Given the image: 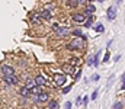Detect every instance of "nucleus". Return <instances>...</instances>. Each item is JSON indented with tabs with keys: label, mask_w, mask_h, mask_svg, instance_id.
Segmentation results:
<instances>
[{
	"label": "nucleus",
	"mask_w": 125,
	"mask_h": 109,
	"mask_svg": "<svg viewBox=\"0 0 125 109\" xmlns=\"http://www.w3.org/2000/svg\"><path fill=\"white\" fill-rule=\"evenodd\" d=\"M83 47H84V39L83 38H76V39H73L68 45H67V48H68V51H76V50H83Z\"/></svg>",
	"instance_id": "f257e3e1"
},
{
	"label": "nucleus",
	"mask_w": 125,
	"mask_h": 109,
	"mask_svg": "<svg viewBox=\"0 0 125 109\" xmlns=\"http://www.w3.org/2000/svg\"><path fill=\"white\" fill-rule=\"evenodd\" d=\"M65 81H67V76L64 73H55L54 74V83H55V86L61 87V86L65 84Z\"/></svg>",
	"instance_id": "f03ea898"
},
{
	"label": "nucleus",
	"mask_w": 125,
	"mask_h": 109,
	"mask_svg": "<svg viewBox=\"0 0 125 109\" xmlns=\"http://www.w3.org/2000/svg\"><path fill=\"white\" fill-rule=\"evenodd\" d=\"M3 81L6 84H9V86H15V84L19 83V79L15 74H12V76H3Z\"/></svg>",
	"instance_id": "7ed1b4c3"
},
{
	"label": "nucleus",
	"mask_w": 125,
	"mask_h": 109,
	"mask_svg": "<svg viewBox=\"0 0 125 109\" xmlns=\"http://www.w3.org/2000/svg\"><path fill=\"white\" fill-rule=\"evenodd\" d=\"M12 74H15V69L13 67L6 66V64L1 66V76H12Z\"/></svg>",
	"instance_id": "20e7f679"
},
{
	"label": "nucleus",
	"mask_w": 125,
	"mask_h": 109,
	"mask_svg": "<svg viewBox=\"0 0 125 109\" xmlns=\"http://www.w3.org/2000/svg\"><path fill=\"white\" fill-rule=\"evenodd\" d=\"M73 20L76 23H84L86 22V15L84 13H74L73 15Z\"/></svg>",
	"instance_id": "39448f33"
},
{
	"label": "nucleus",
	"mask_w": 125,
	"mask_h": 109,
	"mask_svg": "<svg viewBox=\"0 0 125 109\" xmlns=\"http://www.w3.org/2000/svg\"><path fill=\"white\" fill-rule=\"evenodd\" d=\"M35 100L36 102H48L50 100V95L48 93H45V92H42V93H39V95H36V98H35Z\"/></svg>",
	"instance_id": "423d86ee"
},
{
	"label": "nucleus",
	"mask_w": 125,
	"mask_h": 109,
	"mask_svg": "<svg viewBox=\"0 0 125 109\" xmlns=\"http://www.w3.org/2000/svg\"><path fill=\"white\" fill-rule=\"evenodd\" d=\"M68 32H70V31H68L67 26H58V28L55 29V34L58 36H65V35H68Z\"/></svg>",
	"instance_id": "0eeeda50"
},
{
	"label": "nucleus",
	"mask_w": 125,
	"mask_h": 109,
	"mask_svg": "<svg viewBox=\"0 0 125 109\" xmlns=\"http://www.w3.org/2000/svg\"><path fill=\"white\" fill-rule=\"evenodd\" d=\"M115 18H116V7L115 6H111L108 9V19L109 20H114Z\"/></svg>",
	"instance_id": "6e6552de"
},
{
	"label": "nucleus",
	"mask_w": 125,
	"mask_h": 109,
	"mask_svg": "<svg viewBox=\"0 0 125 109\" xmlns=\"http://www.w3.org/2000/svg\"><path fill=\"white\" fill-rule=\"evenodd\" d=\"M39 15H41V16H42V19H45V20H51V18H52V12H51V10H48V9H44Z\"/></svg>",
	"instance_id": "1a4fd4ad"
},
{
	"label": "nucleus",
	"mask_w": 125,
	"mask_h": 109,
	"mask_svg": "<svg viewBox=\"0 0 125 109\" xmlns=\"http://www.w3.org/2000/svg\"><path fill=\"white\" fill-rule=\"evenodd\" d=\"M19 93H21V96H23V98H29L32 95V90L29 87H26V86H23L21 90H19Z\"/></svg>",
	"instance_id": "9d476101"
},
{
	"label": "nucleus",
	"mask_w": 125,
	"mask_h": 109,
	"mask_svg": "<svg viewBox=\"0 0 125 109\" xmlns=\"http://www.w3.org/2000/svg\"><path fill=\"white\" fill-rule=\"evenodd\" d=\"M94 12H96L94 4H92V3H87V4H86V7H84V13H86V15H93Z\"/></svg>",
	"instance_id": "9b49d317"
},
{
	"label": "nucleus",
	"mask_w": 125,
	"mask_h": 109,
	"mask_svg": "<svg viewBox=\"0 0 125 109\" xmlns=\"http://www.w3.org/2000/svg\"><path fill=\"white\" fill-rule=\"evenodd\" d=\"M35 80H36V84H39V86H45V84H47L45 77H44V76H41V74H38V76L35 77Z\"/></svg>",
	"instance_id": "f8f14e48"
},
{
	"label": "nucleus",
	"mask_w": 125,
	"mask_h": 109,
	"mask_svg": "<svg viewBox=\"0 0 125 109\" xmlns=\"http://www.w3.org/2000/svg\"><path fill=\"white\" fill-rule=\"evenodd\" d=\"M25 86H26V87H29V89L32 90V89L36 86V80H35V79H28V80H26V83H25Z\"/></svg>",
	"instance_id": "ddd939ff"
},
{
	"label": "nucleus",
	"mask_w": 125,
	"mask_h": 109,
	"mask_svg": "<svg viewBox=\"0 0 125 109\" xmlns=\"http://www.w3.org/2000/svg\"><path fill=\"white\" fill-rule=\"evenodd\" d=\"M31 19L33 23H41V19H42V16L41 15H36V13H32L31 15Z\"/></svg>",
	"instance_id": "4468645a"
},
{
	"label": "nucleus",
	"mask_w": 125,
	"mask_h": 109,
	"mask_svg": "<svg viewBox=\"0 0 125 109\" xmlns=\"http://www.w3.org/2000/svg\"><path fill=\"white\" fill-rule=\"evenodd\" d=\"M89 16V19L84 22V28H90L92 25H93V20H94V16L93 15H87Z\"/></svg>",
	"instance_id": "2eb2a0df"
},
{
	"label": "nucleus",
	"mask_w": 125,
	"mask_h": 109,
	"mask_svg": "<svg viewBox=\"0 0 125 109\" xmlns=\"http://www.w3.org/2000/svg\"><path fill=\"white\" fill-rule=\"evenodd\" d=\"M39 93H42V86H39V84H36L33 89H32V95H39Z\"/></svg>",
	"instance_id": "dca6fc26"
},
{
	"label": "nucleus",
	"mask_w": 125,
	"mask_h": 109,
	"mask_svg": "<svg viewBox=\"0 0 125 109\" xmlns=\"http://www.w3.org/2000/svg\"><path fill=\"white\" fill-rule=\"evenodd\" d=\"M71 34H73V35H74V36H80V38H83L84 41L87 39V36L84 35V34H82V31H79V29H74V31H73Z\"/></svg>",
	"instance_id": "f3484780"
},
{
	"label": "nucleus",
	"mask_w": 125,
	"mask_h": 109,
	"mask_svg": "<svg viewBox=\"0 0 125 109\" xmlns=\"http://www.w3.org/2000/svg\"><path fill=\"white\" fill-rule=\"evenodd\" d=\"M94 29H96V32H99V34L105 32V26H103L102 23H96V25H94Z\"/></svg>",
	"instance_id": "a211bd4d"
},
{
	"label": "nucleus",
	"mask_w": 125,
	"mask_h": 109,
	"mask_svg": "<svg viewBox=\"0 0 125 109\" xmlns=\"http://www.w3.org/2000/svg\"><path fill=\"white\" fill-rule=\"evenodd\" d=\"M48 108L57 109L58 108V102H57V100H50V102H48Z\"/></svg>",
	"instance_id": "6ab92c4d"
},
{
	"label": "nucleus",
	"mask_w": 125,
	"mask_h": 109,
	"mask_svg": "<svg viewBox=\"0 0 125 109\" xmlns=\"http://www.w3.org/2000/svg\"><path fill=\"white\" fill-rule=\"evenodd\" d=\"M73 69H74V67H73L71 64H65V66H62V70H64L65 73H71L73 71Z\"/></svg>",
	"instance_id": "aec40b11"
},
{
	"label": "nucleus",
	"mask_w": 125,
	"mask_h": 109,
	"mask_svg": "<svg viewBox=\"0 0 125 109\" xmlns=\"http://www.w3.org/2000/svg\"><path fill=\"white\" fill-rule=\"evenodd\" d=\"M70 64L74 67V66H77V64H80V58H71L70 60Z\"/></svg>",
	"instance_id": "412c9836"
},
{
	"label": "nucleus",
	"mask_w": 125,
	"mask_h": 109,
	"mask_svg": "<svg viewBox=\"0 0 125 109\" xmlns=\"http://www.w3.org/2000/svg\"><path fill=\"white\" fill-rule=\"evenodd\" d=\"M87 66H94V55H90L87 58Z\"/></svg>",
	"instance_id": "4be33fe9"
},
{
	"label": "nucleus",
	"mask_w": 125,
	"mask_h": 109,
	"mask_svg": "<svg viewBox=\"0 0 125 109\" xmlns=\"http://www.w3.org/2000/svg\"><path fill=\"white\" fill-rule=\"evenodd\" d=\"M77 4H79L77 0H68V6H70V7H74V6H77Z\"/></svg>",
	"instance_id": "5701e85b"
},
{
	"label": "nucleus",
	"mask_w": 125,
	"mask_h": 109,
	"mask_svg": "<svg viewBox=\"0 0 125 109\" xmlns=\"http://www.w3.org/2000/svg\"><path fill=\"white\" fill-rule=\"evenodd\" d=\"M54 7H55V6H54V4H52V3H48V4H47V6H45V9H48V10H51V12H52V10H54Z\"/></svg>",
	"instance_id": "b1692460"
},
{
	"label": "nucleus",
	"mask_w": 125,
	"mask_h": 109,
	"mask_svg": "<svg viewBox=\"0 0 125 109\" xmlns=\"http://www.w3.org/2000/svg\"><path fill=\"white\" fill-rule=\"evenodd\" d=\"M71 90V86L68 84V86H65V87H62V93H68Z\"/></svg>",
	"instance_id": "393cba45"
},
{
	"label": "nucleus",
	"mask_w": 125,
	"mask_h": 109,
	"mask_svg": "<svg viewBox=\"0 0 125 109\" xmlns=\"http://www.w3.org/2000/svg\"><path fill=\"white\" fill-rule=\"evenodd\" d=\"M80 76H82V71H80V70H77V73H76V74H74V80H76V81H77V80H79V79H80Z\"/></svg>",
	"instance_id": "a878e982"
},
{
	"label": "nucleus",
	"mask_w": 125,
	"mask_h": 109,
	"mask_svg": "<svg viewBox=\"0 0 125 109\" xmlns=\"http://www.w3.org/2000/svg\"><path fill=\"white\" fill-rule=\"evenodd\" d=\"M97 64H99V52L94 54V66H97Z\"/></svg>",
	"instance_id": "bb28decb"
},
{
	"label": "nucleus",
	"mask_w": 125,
	"mask_h": 109,
	"mask_svg": "<svg viewBox=\"0 0 125 109\" xmlns=\"http://www.w3.org/2000/svg\"><path fill=\"white\" fill-rule=\"evenodd\" d=\"M121 89L125 90V73L122 74V84H121Z\"/></svg>",
	"instance_id": "cd10ccee"
},
{
	"label": "nucleus",
	"mask_w": 125,
	"mask_h": 109,
	"mask_svg": "<svg viewBox=\"0 0 125 109\" xmlns=\"http://www.w3.org/2000/svg\"><path fill=\"white\" fill-rule=\"evenodd\" d=\"M114 108H115V109H119V108H122V102H116V103L114 105Z\"/></svg>",
	"instance_id": "c85d7f7f"
},
{
	"label": "nucleus",
	"mask_w": 125,
	"mask_h": 109,
	"mask_svg": "<svg viewBox=\"0 0 125 109\" xmlns=\"http://www.w3.org/2000/svg\"><path fill=\"white\" fill-rule=\"evenodd\" d=\"M103 61H105V63L109 61V51H106V54H105V57H103Z\"/></svg>",
	"instance_id": "c756f323"
},
{
	"label": "nucleus",
	"mask_w": 125,
	"mask_h": 109,
	"mask_svg": "<svg viewBox=\"0 0 125 109\" xmlns=\"http://www.w3.org/2000/svg\"><path fill=\"white\" fill-rule=\"evenodd\" d=\"M87 103H89V98L86 96V98L83 99V105H84V106H87Z\"/></svg>",
	"instance_id": "7c9ffc66"
},
{
	"label": "nucleus",
	"mask_w": 125,
	"mask_h": 109,
	"mask_svg": "<svg viewBox=\"0 0 125 109\" xmlns=\"http://www.w3.org/2000/svg\"><path fill=\"white\" fill-rule=\"evenodd\" d=\"M96 98H97V89H96V90H94L93 93H92V99H93V100H94Z\"/></svg>",
	"instance_id": "2f4dec72"
},
{
	"label": "nucleus",
	"mask_w": 125,
	"mask_h": 109,
	"mask_svg": "<svg viewBox=\"0 0 125 109\" xmlns=\"http://www.w3.org/2000/svg\"><path fill=\"white\" fill-rule=\"evenodd\" d=\"M82 103V96H79L77 99H76V105H80Z\"/></svg>",
	"instance_id": "473e14b6"
},
{
	"label": "nucleus",
	"mask_w": 125,
	"mask_h": 109,
	"mask_svg": "<svg viewBox=\"0 0 125 109\" xmlns=\"http://www.w3.org/2000/svg\"><path fill=\"white\" fill-rule=\"evenodd\" d=\"M92 80H99V74H93L92 76Z\"/></svg>",
	"instance_id": "72a5a7b5"
},
{
	"label": "nucleus",
	"mask_w": 125,
	"mask_h": 109,
	"mask_svg": "<svg viewBox=\"0 0 125 109\" xmlns=\"http://www.w3.org/2000/svg\"><path fill=\"white\" fill-rule=\"evenodd\" d=\"M58 26H60V25H58V23H52V29H54V31H55V29H57V28H58Z\"/></svg>",
	"instance_id": "f704fd0d"
},
{
	"label": "nucleus",
	"mask_w": 125,
	"mask_h": 109,
	"mask_svg": "<svg viewBox=\"0 0 125 109\" xmlns=\"http://www.w3.org/2000/svg\"><path fill=\"white\" fill-rule=\"evenodd\" d=\"M65 108H71V102H65Z\"/></svg>",
	"instance_id": "c9c22d12"
},
{
	"label": "nucleus",
	"mask_w": 125,
	"mask_h": 109,
	"mask_svg": "<svg viewBox=\"0 0 125 109\" xmlns=\"http://www.w3.org/2000/svg\"><path fill=\"white\" fill-rule=\"evenodd\" d=\"M119 58H121V55H115V58H114V61H118Z\"/></svg>",
	"instance_id": "e433bc0d"
},
{
	"label": "nucleus",
	"mask_w": 125,
	"mask_h": 109,
	"mask_svg": "<svg viewBox=\"0 0 125 109\" xmlns=\"http://www.w3.org/2000/svg\"><path fill=\"white\" fill-rule=\"evenodd\" d=\"M77 1H79V4H84L86 3V0H77Z\"/></svg>",
	"instance_id": "4c0bfd02"
},
{
	"label": "nucleus",
	"mask_w": 125,
	"mask_h": 109,
	"mask_svg": "<svg viewBox=\"0 0 125 109\" xmlns=\"http://www.w3.org/2000/svg\"><path fill=\"white\" fill-rule=\"evenodd\" d=\"M121 3H122V0H118V3H116V4H121Z\"/></svg>",
	"instance_id": "58836bf2"
},
{
	"label": "nucleus",
	"mask_w": 125,
	"mask_h": 109,
	"mask_svg": "<svg viewBox=\"0 0 125 109\" xmlns=\"http://www.w3.org/2000/svg\"><path fill=\"white\" fill-rule=\"evenodd\" d=\"M97 1H99V3H102V1H103V0H97Z\"/></svg>",
	"instance_id": "ea45409f"
},
{
	"label": "nucleus",
	"mask_w": 125,
	"mask_h": 109,
	"mask_svg": "<svg viewBox=\"0 0 125 109\" xmlns=\"http://www.w3.org/2000/svg\"><path fill=\"white\" fill-rule=\"evenodd\" d=\"M87 1H94V0H87Z\"/></svg>",
	"instance_id": "a19ab883"
}]
</instances>
